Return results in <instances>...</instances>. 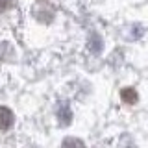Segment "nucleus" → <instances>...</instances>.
I'll return each instance as SVG.
<instances>
[{
  "label": "nucleus",
  "mask_w": 148,
  "mask_h": 148,
  "mask_svg": "<svg viewBox=\"0 0 148 148\" xmlns=\"http://www.w3.org/2000/svg\"><path fill=\"white\" fill-rule=\"evenodd\" d=\"M13 126V113L8 108H0V133L8 132Z\"/></svg>",
  "instance_id": "f257e3e1"
}]
</instances>
